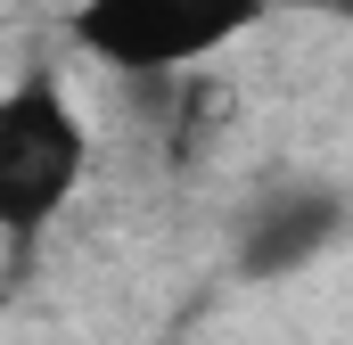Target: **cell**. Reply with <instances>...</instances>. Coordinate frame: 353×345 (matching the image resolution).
I'll return each mask as SVG.
<instances>
[{"instance_id":"cell-1","label":"cell","mask_w":353,"mask_h":345,"mask_svg":"<svg viewBox=\"0 0 353 345\" xmlns=\"http://www.w3.org/2000/svg\"><path fill=\"white\" fill-rule=\"evenodd\" d=\"M90 181V124L50 66L0 83V239L33 247Z\"/></svg>"},{"instance_id":"cell-2","label":"cell","mask_w":353,"mask_h":345,"mask_svg":"<svg viewBox=\"0 0 353 345\" xmlns=\"http://www.w3.org/2000/svg\"><path fill=\"white\" fill-rule=\"evenodd\" d=\"M279 0H74L66 41L115 75H197L271 25Z\"/></svg>"},{"instance_id":"cell-3","label":"cell","mask_w":353,"mask_h":345,"mask_svg":"<svg viewBox=\"0 0 353 345\" xmlns=\"http://www.w3.org/2000/svg\"><path fill=\"white\" fill-rule=\"evenodd\" d=\"M353 206L337 189H321V181H271L263 197L239 214V230H230V255L247 279H296L304 263H321L337 239H345Z\"/></svg>"}]
</instances>
